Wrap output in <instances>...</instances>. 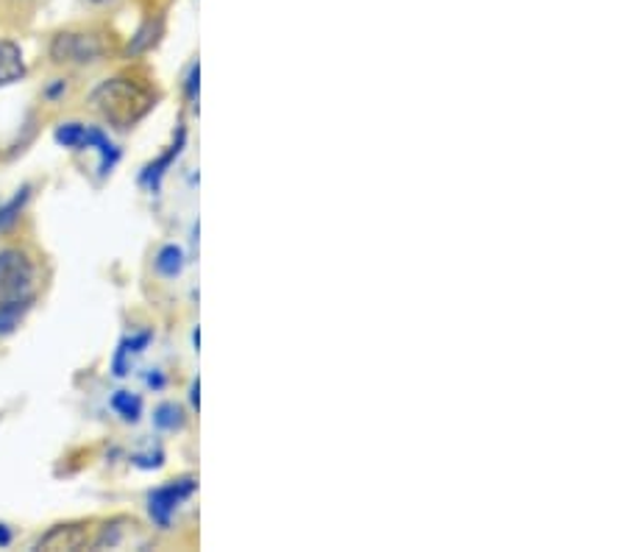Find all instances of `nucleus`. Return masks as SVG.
<instances>
[{
	"label": "nucleus",
	"instance_id": "nucleus-2",
	"mask_svg": "<svg viewBox=\"0 0 626 552\" xmlns=\"http://www.w3.org/2000/svg\"><path fill=\"white\" fill-rule=\"evenodd\" d=\"M34 288V265L20 248L0 252V307L31 302Z\"/></svg>",
	"mask_w": 626,
	"mask_h": 552
},
{
	"label": "nucleus",
	"instance_id": "nucleus-14",
	"mask_svg": "<svg viewBox=\"0 0 626 552\" xmlns=\"http://www.w3.org/2000/svg\"><path fill=\"white\" fill-rule=\"evenodd\" d=\"M96 3H107V0H96Z\"/></svg>",
	"mask_w": 626,
	"mask_h": 552
},
{
	"label": "nucleus",
	"instance_id": "nucleus-12",
	"mask_svg": "<svg viewBox=\"0 0 626 552\" xmlns=\"http://www.w3.org/2000/svg\"><path fill=\"white\" fill-rule=\"evenodd\" d=\"M157 424L159 427H165V430H173V427H179L181 424V407H176V405H162L157 411Z\"/></svg>",
	"mask_w": 626,
	"mask_h": 552
},
{
	"label": "nucleus",
	"instance_id": "nucleus-10",
	"mask_svg": "<svg viewBox=\"0 0 626 552\" xmlns=\"http://www.w3.org/2000/svg\"><path fill=\"white\" fill-rule=\"evenodd\" d=\"M31 302H23V305H3L0 307V335L12 333L14 327L20 324V318H23V313L29 310Z\"/></svg>",
	"mask_w": 626,
	"mask_h": 552
},
{
	"label": "nucleus",
	"instance_id": "nucleus-11",
	"mask_svg": "<svg viewBox=\"0 0 626 552\" xmlns=\"http://www.w3.org/2000/svg\"><path fill=\"white\" fill-rule=\"evenodd\" d=\"M26 201H29V187H23V190H20L18 196L12 198V201L0 207V229H3V226H9L14 218H18L20 209H23Z\"/></svg>",
	"mask_w": 626,
	"mask_h": 552
},
{
	"label": "nucleus",
	"instance_id": "nucleus-5",
	"mask_svg": "<svg viewBox=\"0 0 626 552\" xmlns=\"http://www.w3.org/2000/svg\"><path fill=\"white\" fill-rule=\"evenodd\" d=\"M192 491H196L192 480H179V483H170L165 485V489H159L157 494H151V516L165 528V524L170 522V516H173L176 507H179V502H185Z\"/></svg>",
	"mask_w": 626,
	"mask_h": 552
},
{
	"label": "nucleus",
	"instance_id": "nucleus-1",
	"mask_svg": "<svg viewBox=\"0 0 626 552\" xmlns=\"http://www.w3.org/2000/svg\"><path fill=\"white\" fill-rule=\"evenodd\" d=\"M92 103L101 112L103 120H109L118 129L140 124L153 107V98L146 87H140L131 79H109L92 92Z\"/></svg>",
	"mask_w": 626,
	"mask_h": 552
},
{
	"label": "nucleus",
	"instance_id": "nucleus-3",
	"mask_svg": "<svg viewBox=\"0 0 626 552\" xmlns=\"http://www.w3.org/2000/svg\"><path fill=\"white\" fill-rule=\"evenodd\" d=\"M57 140L68 148H98V154H101V174H109L112 165L118 162V148L109 142V137L103 135V131L90 129V126H81V124L59 126Z\"/></svg>",
	"mask_w": 626,
	"mask_h": 552
},
{
	"label": "nucleus",
	"instance_id": "nucleus-4",
	"mask_svg": "<svg viewBox=\"0 0 626 552\" xmlns=\"http://www.w3.org/2000/svg\"><path fill=\"white\" fill-rule=\"evenodd\" d=\"M51 57L59 65H90L103 57V46L92 34H59L51 46Z\"/></svg>",
	"mask_w": 626,
	"mask_h": 552
},
{
	"label": "nucleus",
	"instance_id": "nucleus-6",
	"mask_svg": "<svg viewBox=\"0 0 626 552\" xmlns=\"http://www.w3.org/2000/svg\"><path fill=\"white\" fill-rule=\"evenodd\" d=\"M87 544L85 524H59L40 539V550H81Z\"/></svg>",
	"mask_w": 626,
	"mask_h": 552
},
{
	"label": "nucleus",
	"instance_id": "nucleus-9",
	"mask_svg": "<svg viewBox=\"0 0 626 552\" xmlns=\"http://www.w3.org/2000/svg\"><path fill=\"white\" fill-rule=\"evenodd\" d=\"M181 265H185V254H181V248L176 246L162 248V254H159L157 259V268L162 270L165 276H176L181 270Z\"/></svg>",
	"mask_w": 626,
	"mask_h": 552
},
{
	"label": "nucleus",
	"instance_id": "nucleus-7",
	"mask_svg": "<svg viewBox=\"0 0 626 552\" xmlns=\"http://www.w3.org/2000/svg\"><path fill=\"white\" fill-rule=\"evenodd\" d=\"M26 76L23 51L14 42H0V87H9Z\"/></svg>",
	"mask_w": 626,
	"mask_h": 552
},
{
	"label": "nucleus",
	"instance_id": "nucleus-8",
	"mask_svg": "<svg viewBox=\"0 0 626 552\" xmlns=\"http://www.w3.org/2000/svg\"><path fill=\"white\" fill-rule=\"evenodd\" d=\"M112 407L126 418V422H137V418H140V411H142V402H140V396L129 394V391H120V394H115Z\"/></svg>",
	"mask_w": 626,
	"mask_h": 552
},
{
	"label": "nucleus",
	"instance_id": "nucleus-13",
	"mask_svg": "<svg viewBox=\"0 0 626 552\" xmlns=\"http://www.w3.org/2000/svg\"><path fill=\"white\" fill-rule=\"evenodd\" d=\"M7 541H9V533L3 528H0V544H7Z\"/></svg>",
	"mask_w": 626,
	"mask_h": 552
}]
</instances>
